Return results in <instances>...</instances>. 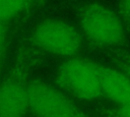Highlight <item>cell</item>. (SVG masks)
Segmentation results:
<instances>
[{"label": "cell", "mask_w": 130, "mask_h": 117, "mask_svg": "<svg viewBox=\"0 0 130 117\" xmlns=\"http://www.w3.org/2000/svg\"><path fill=\"white\" fill-rule=\"evenodd\" d=\"M102 97L117 105L130 104V76L114 67L102 66L101 71Z\"/></svg>", "instance_id": "8992f818"}, {"label": "cell", "mask_w": 130, "mask_h": 117, "mask_svg": "<svg viewBox=\"0 0 130 117\" xmlns=\"http://www.w3.org/2000/svg\"><path fill=\"white\" fill-rule=\"evenodd\" d=\"M28 82L10 75L0 83V117H24L28 111Z\"/></svg>", "instance_id": "5b68a950"}, {"label": "cell", "mask_w": 130, "mask_h": 117, "mask_svg": "<svg viewBox=\"0 0 130 117\" xmlns=\"http://www.w3.org/2000/svg\"><path fill=\"white\" fill-rule=\"evenodd\" d=\"M125 72L130 74V56H128V58L126 59V62H125Z\"/></svg>", "instance_id": "8fae6325"}, {"label": "cell", "mask_w": 130, "mask_h": 117, "mask_svg": "<svg viewBox=\"0 0 130 117\" xmlns=\"http://www.w3.org/2000/svg\"><path fill=\"white\" fill-rule=\"evenodd\" d=\"M107 117H130V104L120 106L109 111Z\"/></svg>", "instance_id": "9c48e42d"}, {"label": "cell", "mask_w": 130, "mask_h": 117, "mask_svg": "<svg viewBox=\"0 0 130 117\" xmlns=\"http://www.w3.org/2000/svg\"><path fill=\"white\" fill-rule=\"evenodd\" d=\"M80 27L91 42L113 47L125 38V25L120 15L109 7L92 3L83 8L80 14Z\"/></svg>", "instance_id": "3957f363"}, {"label": "cell", "mask_w": 130, "mask_h": 117, "mask_svg": "<svg viewBox=\"0 0 130 117\" xmlns=\"http://www.w3.org/2000/svg\"><path fill=\"white\" fill-rule=\"evenodd\" d=\"M27 95L28 111L35 117H91L60 89L45 81H29Z\"/></svg>", "instance_id": "7a4b0ae2"}, {"label": "cell", "mask_w": 130, "mask_h": 117, "mask_svg": "<svg viewBox=\"0 0 130 117\" xmlns=\"http://www.w3.org/2000/svg\"><path fill=\"white\" fill-rule=\"evenodd\" d=\"M36 45L43 51L60 57H73L81 48V37L76 28L59 18H46L32 32Z\"/></svg>", "instance_id": "277c9868"}, {"label": "cell", "mask_w": 130, "mask_h": 117, "mask_svg": "<svg viewBox=\"0 0 130 117\" xmlns=\"http://www.w3.org/2000/svg\"><path fill=\"white\" fill-rule=\"evenodd\" d=\"M127 74H128V73H127ZM128 75H129V76H130V74H128Z\"/></svg>", "instance_id": "7c38bea8"}, {"label": "cell", "mask_w": 130, "mask_h": 117, "mask_svg": "<svg viewBox=\"0 0 130 117\" xmlns=\"http://www.w3.org/2000/svg\"><path fill=\"white\" fill-rule=\"evenodd\" d=\"M102 65L94 61L70 57L58 69L57 80L67 96L82 101H95L102 97Z\"/></svg>", "instance_id": "6da1fadb"}, {"label": "cell", "mask_w": 130, "mask_h": 117, "mask_svg": "<svg viewBox=\"0 0 130 117\" xmlns=\"http://www.w3.org/2000/svg\"><path fill=\"white\" fill-rule=\"evenodd\" d=\"M28 0H0V21L4 22L16 16Z\"/></svg>", "instance_id": "52a82bcc"}, {"label": "cell", "mask_w": 130, "mask_h": 117, "mask_svg": "<svg viewBox=\"0 0 130 117\" xmlns=\"http://www.w3.org/2000/svg\"><path fill=\"white\" fill-rule=\"evenodd\" d=\"M4 40H5V28L3 25V22L0 21V56L3 50V45H4Z\"/></svg>", "instance_id": "30bf717a"}, {"label": "cell", "mask_w": 130, "mask_h": 117, "mask_svg": "<svg viewBox=\"0 0 130 117\" xmlns=\"http://www.w3.org/2000/svg\"><path fill=\"white\" fill-rule=\"evenodd\" d=\"M119 11L123 22L130 26V0H120Z\"/></svg>", "instance_id": "ba28073f"}]
</instances>
